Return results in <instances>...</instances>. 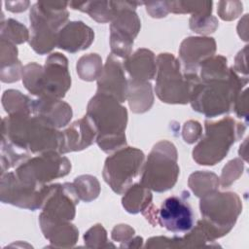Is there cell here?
Returning a JSON list of instances; mask_svg holds the SVG:
<instances>
[{
    "instance_id": "obj_6",
    "label": "cell",
    "mask_w": 249,
    "mask_h": 249,
    "mask_svg": "<svg viewBox=\"0 0 249 249\" xmlns=\"http://www.w3.org/2000/svg\"><path fill=\"white\" fill-rule=\"evenodd\" d=\"M68 2L40 1L35 3L29 14V45L39 54L51 53L57 46V34L67 23Z\"/></svg>"
},
{
    "instance_id": "obj_34",
    "label": "cell",
    "mask_w": 249,
    "mask_h": 249,
    "mask_svg": "<svg viewBox=\"0 0 249 249\" xmlns=\"http://www.w3.org/2000/svg\"><path fill=\"white\" fill-rule=\"evenodd\" d=\"M85 245L88 248H104L114 247L113 244L108 242L107 231L100 224L92 226L84 234Z\"/></svg>"
},
{
    "instance_id": "obj_15",
    "label": "cell",
    "mask_w": 249,
    "mask_h": 249,
    "mask_svg": "<svg viewBox=\"0 0 249 249\" xmlns=\"http://www.w3.org/2000/svg\"><path fill=\"white\" fill-rule=\"evenodd\" d=\"M188 198L189 193L186 191L181 196L165 198L157 211L158 225L175 234L191 231L194 227V213Z\"/></svg>"
},
{
    "instance_id": "obj_16",
    "label": "cell",
    "mask_w": 249,
    "mask_h": 249,
    "mask_svg": "<svg viewBox=\"0 0 249 249\" xmlns=\"http://www.w3.org/2000/svg\"><path fill=\"white\" fill-rule=\"evenodd\" d=\"M124 71L122 60L110 53L97 79L96 93L112 96L124 103L127 97V79Z\"/></svg>"
},
{
    "instance_id": "obj_43",
    "label": "cell",
    "mask_w": 249,
    "mask_h": 249,
    "mask_svg": "<svg viewBox=\"0 0 249 249\" xmlns=\"http://www.w3.org/2000/svg\"><path fill=\"white\" fill-rule=\"evenodd\" d=\"M246 50H247V46H245L244 49L237 53V55L235 56L234 65L231 67L236 74L242 77H248L247 65H246Z\"/></svg>"
},
{
    "instance_id": "obj_10",
    "label": "cell",
    "mask_w": 249,
    "mask_h": 249,
    "mask_svg": "<svg viewBox=\"0 0 249 249\" xmlns=\"http://www.w3.org/2000/svg\"><path fill=\"white\" fill-rule=\"evenodd\" d=\"M144 161L145 155L140 149L124 146L105 160L103 179L113 192L123 195L141 173Z\"/></svg>"
},
{
    "instance_id": "obj_25",
    "label": "cell",
    "mask_w": 249,
    "mask_h": 249,
    "mask_svg": "<svg viewBox=\"0 0 249 249\" xmlns=\"http://www.w3.org/2000/svg\"><path fill=\"white\" fill-rule=\"evenodd\" d=\"M68 5L73 10L87 13L92 19L100 23L111 22L116 15L115 1H72L69 2Z\"/></svg>"
},
{
    "instance_id": "obj_23",
    "label": "cell",
    "mask_w": 249,
    "mask_h": 249,
    "mask_svg": "<svg viewBox=\"0 0 249 249\" xmlns=\"http://www.w3.org/2000/svg\"><path fill=\"white\" fill-rule=\"evenodd\" d=\"M126 100L133 113L142 114L149 111L154 103L151 83L129 78L127 80Z\"/></svg>"
},
{
    "instance_id": "obj_31",
    "label": "cell",
    "mask_w": 249,
    "mask_h": 249,
    "mask_svg": "<svg viewBox=\"0 0 249 249\" xmlns=\"http://www.w3.org/2000/svg\"><path fill=\"white\" fill-rule=\"evenodd\" d=\"M76 69L82 80L88 82L97 80L103 69L102 59L97 53L85 54L77 61Z\"/></svg>"
},
{
    "instance_id": "obj_14",
    "label": "cell",
    "mask_w": 249,
    "mask_h": 249,
    "mask_svg": "<svg viewBox=\"0 0 249 249\" xmlns=\"http://www.w3.org/2000/svg\"><path fill=\"white\" fill-rule=\"evenodd\" d=\"M80 198L72 183L51 184L39 219L53 223L70 222L75 218Z\"/></svg>"
},
{
    "instance_id": "obj_36",
    "label": "cell",
    "mask_w": 249,
    "mask_h": 249,
    "mask_svg": "<svg viewBox=\"0 0 249 249\" xmlns=\"http://www.w3.org/2000/svg\"><path fill=\"white\" fill-rule=\"evenodd\" d=\"M190 28L201 35L213 33L218 27V20L214 16L209 17H191L189 20Z\"/></svg>"
},
{
    "instance_id": "obj_38",
    "label": "cell",
    "mask_w": 249,
    "mask_h": 249,
    "mask_svg": "<svg viewBox=\"0 0 249 249\" xmlns=\"http://www.w3.org/2000/svg\"><path fill=\"white\" fill-rule=\"evenodd\" d=\"M0 67L18 62V49L13 43L0 38Z\"/></svg>"
},
{
    "instance_id": "obj_33",
    "label": "cell",
    "mask_w": 249,
    "mask_h": 249,
    "mask_svg": "<svg viewBox=\"0 0 249 249\" xmlns=\"http://www.w3.org/2000/svg\"><path fill=\"white\" fill-rule=\"evenodd\" d=\"M0 38L17 45L29 41L30 34L25 25L16 19L9 18L5 21L2 19L1 21Z\"/></svg>"
},
{
    "instance_id": "obj_2",
    "label": "cell",
    "mask_w": 249,
    "mask_h": 249,
    "mask_svg": "<svg viewBox=\"0 0 249 249\" xmlns=\"http://www.w3.org/2000/svg\"><path fill=\"white\" fill-rule=\"evenodd\" d=\"M97 131L95 142L105 153H113L126 146L127 111L112 96L95 93L90 98L86 114Z\"/></svg>"
},
{
    "instance_id": "obj_35",
    "label": "cell",
    "mask_w": 249,
    "mask_h": 249,
    "mask_svg": "<svg viewBox=\"0 0 249 249\" xmlns=\"http://www.w3.org/2000/svg\"><path fill=\"white\" fill-rule=\"evenodd\" d=\"M244 163L241 159L236 158L230 160L222 169V173L219 178L220 186L223 188L230 187L242 175Z\"/></svg>"
},
{
    "instance_id": "obj_4",
    "label": "cell",
    "mask_w": 249,
    "mask_h": 249,
    "mask_svg": "<svg viewBox=\"0 0 249 249\" xmlns=\"http://www.w3.org/2000/svg\"><path fill=\"white\" fill-rule=\"evenodd\" d=\"M22 83L33 95L61 99L71 87L68 59L60 53L48 56L44 66L29 62L23 66Z\"/></svg>"
},
{
    "instance_id": "obj_42",
    "label": "cell",
    "mask_w": 249,
    "mask_h": 249,
    "mask_svg": "<svg viewBox=\"0 0 249 249\" xmlns=\"http://www.w3.org/2000/svg\"><path fill=\"white\" fill-rule=\"evenodd\" d=\"M146 7L147 13L156 18H164L169 13L168 1H156V2H143Z\"/></svg>"
},
{
    "instance_id": "obj_19",
    "label": "cell",
    "mask_w": 249,
    "mask_h": 249,
    "mask_svg": "<svg viewBox=\"0 0 249 249\" xmlns=\"http://www.w3.org/2000/svg\"><path fill=\"white\" fill-rule=\"evenodd\" d=\"M32 115L58 129L69 124L73 113L71 106L61 99L38 97L33 99Z\"/></svg>"
},
{
    "instance_id": "obj_20",
    "label": "cell",
    "mask_w": 249,
    "mask_h": 249,
    "mask_svg": "<svg viewBox=\"0 0 249 249\" xmlns=\"http://www.w3.org/2000/svg\"><path fill=\"white\" fill-rule=\"evenodd\" d=\"M94 40L93 30L80 20L64 24L57 34V48L71 53L87 50Z\"/></svg>"
},
{
    "instance_id": "obj_27",
    "label": "cell",
    "mask_w": 249,
    "mask_h": 249,
    "mask_svg": "<svg viewBox=\"0 0 249 249\" xmlns=\"http://www.w3.org/2000/svg\"><path fill=\"white\" fill-rule=\"evenodd\" d=\"M188 185L197 197H202L218 190L219 177L209 171H196L192 173L188 180Z\"/></svg>"
},
{
    "instance_id": "obj_7",
    "label": "cell",
    "mask_w": 249,
    "mask_h": 249,
    "mask_svg": "<svg viewBox=\"0 0 249 249\" xmlns=\"http://www.w3.org/2000/svg\"><path fill=\"white\" fill-rule=\"evenodd\" d=\"M200 219L210 239H216L229 233L234 227L242 211V201L233 192L218 190L202 197L199 201Z\"/></svg>"
},
{
    "instance_id": "obj_29",
    "label": "cell",
    "mask_w": 249,
    "mask_h": 249,
    "mask_svg": "<svg viewBox=\"0 0 249 249\" xmlns=\"http://www.w3.org/2000/svg\"><path fill=\"white\" fill-rule=\"evenodd\" d=\"M28 151L13 144L5 139L1 140V174L8 172L10 168L18 166L30 158Z\"/></svg>"
},
{
    "instance_id": "obj_40",
    "label": "cell",
    "mask_w": 249,
    "mask_h": 249,
    "mask_svg": "<svg viewBox=\"0 0 249 249\" xmlns=\"http://www.w3.org/2000/svg\"><path fill=\"white\" fill-rule=\"evenodd\" d=\"M201 133L202 127L197 121L190 120L186 122L183 125L182 136L184 141L188 144H193L196 142L201 137Z\"/></svg>"
},
{
    "instance_id": "obj_9",
    "label": "cell",
    "mask_w": 249,
    "mask_h": 249,
    "mask_svg": "<svg viewBox=\"0 0 249 249\" xmlns=\"http://www.w3.org/2000/svg\"><path fill=\"white\" fill-rule=\"evenodd\" d=\"M177 160L178 153L173 143L167 140L158 142L144 161L139 183L157 193L172 189L180 173Z\"/></svg>"
},
{
    "instance_id": "obj_18",
    "label": "cell",
    "mask_w": 249,
    "mask_h": 249,
    "mask_svg": "<svg viewBox=\"0 0 249 249\" xmlns=\"http://www.w3.org/2000/svg\"><path fill=\"white\" fill-rule=\"evenodd\" d=\"M61 133L62 140L59 153L62 155L87 149L96 140L97 136L96 128L87 115L72 123Z\"/></svg>"
},
{
    "instance_id": "obj_24",
    "label": "cell",
    "mask_w": 249,
    "mask_h": 249,
    "mask_svg": "<svg viewBox=\"0 0 249 249\" xmlns=\"http://www.w3.org/2000/svg\"><path fill=\"white\" fill-rule=\"evenodd\" d=\"M151 190L140 183L131 185L124 193L122 198L123 207L131 214L144 212L153 202Z\"/></svg>"
},
{
    "instance_id": "obj_32",
    "label": "cell",
    "mask_w": 249,
    "mask_h": 249,
    "mask_svg": "<svg viewBox=\"0 0 249 249\" xmlns=\"http://www.w3.org/2000/svg\"><path fill=\"white\" fill-rule=\"evenodd\" d=\"M72 184L80 200L85 202L94 200L100 194V184L92 175H80L74 179Z\"/></svg>"
},
{
    "instance_id": "obj_26",
    "label": "cell",
    "mask_w": 249,
    "mask_h": 249,
    "mask_svg": "<svg viewBox=\"0 0 249 249\" xmlns=\"http://www.w3.org/2000/svg\"><path fill=\"white\" fill-rule=\"evenodd\" d=\"M197 76L201 82L227 79L230 76L227 58L217 54L204 59L198 65Z\"/></svg>"
},
{
    "instance_id": "obj_17",
    "label": "cell",
    "mask_w": 249,
    "mask_h": 249,
    "mask_svg": "<svg viewBox=\"0 0 249 249\" xmlns=\"http://www.w3.org/2000/svg\"><path fill=\"white\" fill-rule=\"evenodd\" d=\"M216 42L207 36L187 37L179 48V58L182 70L187 74H197L198 65L204 59L214 55Z\"/></svg>"
},
{
    "instance_id": "obj_11",
    "label": "cell",
    "mask_w": 249,
    "mask_h": 249,
    "mask_svg": "<svg viewBox=\"0 0 249 249\" xmlns=\"http://www.w3.org/2000/svg\"><path fill=\"white\" fill-rule=\"evenodd\" d=\"M71 170L70 160L56 151L39 154L16 167L18 178L28 185L44 186L54 179L66 176Z\"/></svg>"
},
{
    "instance_id": "obj_8",
    "label": "cell",
    "mask_w": 249,
    "mask_h": 249,
    "mask_svg": "<svg viewBox=\"0 0 249 249\" xmlns=\"http://www.w3.org/2000/svg\"><path fill=\"white\" fill-rule=\"evenodd\" d=\"M155 91L159 99L168 104H187L197 74H187L172 53H161L157 56Z\"/></svg>"
},
{
    "instance_id": "obj_37",
    "label": "cell",
    "mask_w": 249,
    "mask_h": 249,
    "mask_svg": "<svg viewBox=\"0 0 249 249\" xmlns=\"http://www.w3.org/2000/svg\"><path fill=\"white\" fill-rule=\"evenodd\" d=\"M243 6L240 1H219L217 13L223 20H232L241 15Z\"/></svg>"
},
{
    "instance_id": "obj_39",
    "label": "cell",
    "mask_w": 249,
    "mask_h": 249,
    "mask_svg": "<svg viewBox=\"0 0 249 249\" xmlns=\"http://www.w3.org/2000/svg\"><path fill=\"white\" fill-rule=\"evenodd\" d=\"M135 231L128 225L120 224L114 227L111 232V237L114 241L120 242L121 247H126L127 243L133 238Z\"/></svg>"
},
{
    "instance_id": "obj_22",
    "label": "cell",
    "mask_w": 249,
    "mask_h": 249,
    "mask_svg": "<svg viewBox=\"0 0 249 249\" xmlns=\"http://www.w3.org/2000/svg\"><path fill=\"white\" fill-rule=\"evenodd\" d=\"M39 224L44 236L54 247H73L79 238L78 229L70 222L53 223L39 219Z\"/></svg>"
},
{
    "instance_id": "obj_1",
    "label": "cell",
    "mask_w": 249,
    "mask_h": 249,
    "mask_svg": "<svg viewBox=\"0 0 249 249\" xmlns=\"http://www.w3.org/2000/svg\"><path fill=\"white\" fill-rule=\"evenodd\" d=\"M2 139L35 155L59 153L62 133L36 116L14 114L2 120Z\"/></svg>"
},
{
    "instance_id": "obj_3",
    "label": "cell",
    "mask_w": 249,
    "mask_h": 249,
    "mask_svg": "<svg viewBox=\"0 0 249 249\" xmlns=\"http://www.w3.org/2000/svg\"><path fill=\"white\" fill-rule=\"evenodd\" d=\"M248 81V77L239 76L231 67L227 79L201 82L198 78L192 89L191 106L206 118L227 114L232 108L236 95L247 87Z\"/></svg>"
},
{
    "instance_id": "obj_28",
    "label": "cell",
    "mask_w": 249,
    "mask_h": 249,
    "mask_svg": "<svg viewBox=\"0 0 249 249\" xmlns=\"http://www.w3.org/2000/svg\"><path fill=\"white\" fill-rule=\"evenodd\" d=\"M32 102L33 99H30L27 95L16 89L5 90L2 95V105L8 115H32Z\"/></svg>"
},
{
    "instance_id": "obj_12",
    "label": "cell",
    "mask_w": 249,
    "mask_h": 249,
    "mask_svg": "<svg viewBox=\"0 0 249 249\" xmlns=\"http://www.w3.org/2000/svg\"><path fill=\"white\" fill-rule=\"evenodd\" d=\"M143 2L115 1L116 15L110 24V47L120 53L132 50L133 41L141 28L140 19L135 12Z\"/></svg>"
},
{
    "instance_id": "obj_5",
    "label": "cell",
    "mask_w": 249,
    "mask_h": 249,
    "mask_svg": "<svg viewBox=\"0 0 249 249\" xmlns=\"http://www.w3.org/2000/svg\"><path fill=\"white\" fill-rule=\"evenodd\" d=\"M205 132L195 146L192 155L200 165H215L229 153L231 147L243 136L246 124L231 117H223L212 122H204Z\"/></svg>"
},
{
    "instance_id": "obj_44",
    "label": "cell",
    "mask_w": 249,
    "mask_h": 249,
    "mask_svg": "<svg viewBox=\"0 0 249 249\" xmlns=\"http://www.w3.org/2000/svg\"><path fill=\"white\" fill-rule=\"evenodd\" d=\"M29 5V1H5L6 9L13 13L23 12L28 8Z\"/></svg>"
},
{
    "instance_id": "obj_41",
    "label": "cell",
    "mask_w": 249,
    "mask_h": 249,
    "mask_svg": "<svg viewBox=\"0 0 249 249\" xmlns=\"http://www.w3.org/2000/svg\"><path fill=\"white\" fill-rule=\"evenodd\" d=\"M247 87H245L235 97L232 108L235 113V115L239 119H244L245 123L247 124L248 120V113H247V100H248V95H247Z\"/></svg>"
},
{
    "instance_id": "obj_21",
    "label": "cell",
    "mask_w": 249,
    "mask_h": 249,
    "mask_svg": "<svg viewBox=\"0 0 249 249\" xmlns=\"http://www.w3.org/2000/svg\"><path fill=\"white\" fill-rule=\"evenodd\" d=\"M130 79L150 82L156 77L157 59L148 49H138L123 62Z\"/></svg>"
},
{
    "instance_id": "obj_30",
    "label": "cell",
    "mask_w": 249,
    "mask_h": 249,
    "mask_svg": "<svg viewBox=\"0 0 249 249\" xmlns=\"http://www.w3.org/2000/svg\"><path fill=\"white\" fill-rule=\"evenodd\" d=\"M212 6V1H168L169 13L192 14L191 17H209Z\"/></svg>"
},
{
    "instance_id": "obj_13",
    "label": "cell",
    "mask_w": 249,
    "mask_h": 249,
    "mask_svg": "<svg viewBox=\"0 0 249 249\" xmlns=\"http://www.w3.org/2000/svg\"><path fill=\"white\" fill-rule=\"evenodd\" d=\"M48 189V184L33 186L21 182L15 171L1 174L0 198L3 203L34 211L42 208Z\"/></svg>"
}]
</instances>
